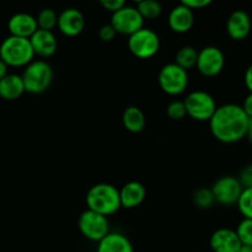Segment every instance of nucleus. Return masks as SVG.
<instances>
[{"mask_svg": "<svg viewBox=\"0 0 252 252\" xmlns=\"http://www.w3.org/2000/svg\"><path fill=\"white\" fill-rule=\"evenodd\" d=\"M100 4L103 9L112 12V14H115L116 11H118L123 6H126V2L123 0H101Z\"/></svg>", "mask_w": 252, "mask_h": 252, "instance_id": "obj_31", "label": "nucleus"}, {"mask_svg": "<svg viewBox=\"0 0 252 252\" xmlns=\"http://www.w3.org/2000/svg\"><path fill=\"white\" fill-rule=\"evenodd\" d=\"M135 7L144 20L157 19L162 12L161 4L157 0H143V1L138 2Z\"/></svg>", "mask_w": 252, "mask_h": 252, "instance_id": "obj_23", "label": "nucleus"}, {"mask_svg": "<svg viewBox=\"0 0 252 252\" xmlns=\"http://www.w3.org/2000/svg\"><path fill=\"white\" fill-rule=\"evenodd\" d=\"M225 64V57L220 48L216 46H207L198 52L196 68L207 78H213L221 73Z\"/></svg>", "mask_w": 252, "mask_h": 252, "instance_id": "obj_11", "label": "nucleus"}, {"mask_svg": "<svg viewBox=\"0 0 252 252\" xmlns=\"http://www.w3.org/2000/svg\"><path fill=\"white\" fill-rule=\"evenodd\" d=\"M147 191L144 185L138 181H130L120 189L121 207L126 209H133L144 202Z\"/></svg>", "mask_w": 252, "mask_h": 252, "instance_id": "obj_18", "label": "nucleus"}, {"mask_svg": "<svg viewBox=\"0 0 252 252\" xmlns=\"http://www.w3.org/2000/svg\"><path fill=\"white\" fill-rule=\"evenodd\" d=\"M184 103L187 116L199 122H209L218 107L213 96L202 90L189 93L184 100Z\"/></svg>", "mask_w": 252, "mask_h": 252, "instance_id": "obj_5", "label": "nucleus"}, {"mask_svg": "<svg viewBox=\"0 0 252 252\" xmlns=\"http://www.w3.org/2000/svg\"><path fill=\"white\" fill-rule=\"evenodd\" d=\"M57 27L59 31L68 37H75L85 29V19L80 10L75 7H68L58 15Z\"/></svg>", "mask_w": 252, "mask_h": 252, "instance_id": "obj_12", "label": "nucleus"}, {"mask_svg": "<svg viewBox=\"0 0 252 252\" xmlns=\"http://www.w3.org/2000/svg\"><path fill=\"white\" fill-rule=\"evenodd\" d=\"M193 203L197 208L199 209H209L216 201H214V196L212 193L211 189H198L194 191L193 193Z\"/></svg>", "mask_w": 252, "mask_h": 252, "instance_id": "obj_25", "label": "nucleus"}, {"mask_svg": "<svg viewBox=\"0 0 252 252\" xmlns=\"http://www.w3.org/2000/svg\"><path fill=\"white\" fill-rule=\"evenodd\" d=\"M111 25L117 33L129 37L144 27V19L139 14L137 7L126 5L122 9L112 14Z\"/></svg>", "mask_w": 252, "mask_h": 252, "instance_id": "obj_9", "label": "nucleus"}, {"mask_svg": "<svg viewBox=\"0 0 252 252\" xmlns=\"http://www.w3.org/2000/svg\"><path fill=\"white\" fill-rule=\"evenodd\" d=\"M24 93L25 86L21 75L7 73L0 80V97L4 98V100H16Z\"/></svg>", "mask_w": 252, "mask_h": 252, "instance_id": "obj_20", "label": "nucleus"}, {"mask_svg": "<svg viewBox=\"0 0 252 252\" xmlns=\"http://www.w3.org/2000/svg\"><path fill=\"white\" fill-rule=\"evenodd\" d=\"M181 4L193 11V10H198L202 9V7L208 6V5L212 4V1L211 0H184V1H181Z\"/></svg>", "mask_w": 252, "mask_h": 252, "instance_id": "obj_32", "label": "nucleus"}, {"mask_svg": "<svg viewBox=\"0 0 252 252\" xmlns=\"http://www.w3.org/2000/svg\"><path fill=\"white\" fill-rule=\"evenodd\" d=\"M211 189L214 196V201L217 203L230 207L234 204H238L244 189L239 182L238 177L228 175V176H223L217 180Z\"/></svg>", "mask_w": 252, "mask_h": 252, "instance_id": "obj_10", "label": "nucleus"}, {"mask_svg": "<svg viewBox=\"0 0 252 252\" xmlns=\"http://www.w3.org/2000/svg\"><path fill=\"white\" fill-rule=\"evenodd\" d=\"M96 252H134L132 243L121 233H108L97 243Z\"/></svg>", "mask_w": 252, "mask_h": 252, "instance_id": "obj_19", "label": "nucleus"}, {"mask_svg": "<svg viewBox=\"0 0 252 252\" xmlns=\"http://www.w3.org/2000/svg\"><path fill=\"white\" fill-rule=\"evenodd\" d=\"M10 36L29 38L38 30L36 17L26 12H19L10 17L7 22Z\"/></svg>", "mask_w": 252, "mask_h": 252, "instance_id": "obj_15", "label": "nucleus"}, {"mask_svg": "<svg viewBox=\"0 0 252 252\" xmlns=\"http://www.w3.org/2000/svg\"><path fill=\"white\" fill-rule=\"evenodd\" d=\"M122 123L130 133H139L145 128V115L137 106H129L122 115Z\"/></svg>", "mask_w": 252, "mask_h": 252, "instance_id": "obj_21", "label": "nucleus"}, {"mask_svg": "<svg viewBox=\"0 0 252 252\" xmlns=\"http://www.w3.org/2000/svg\"><path fill=\"white\" fill-rule=\"evenodd\" d=\"M239 252H252V246H249V245H241L240 250Z\"/></svg>", "mask_w": 252, "mask_h": 252, "instance_id": "obj_37", "label": "nucleus"}, {"mask_svg": "<svg viewBox=\"0 0 252 252\" xmlns=\"http://www.w3.org/2000/svg\"><path fill=\"white\" fill-rule=\"evenodd\" d=\"M241 107H243L244 112L246 113V116H248L250 120H252V94L251 93L246 96L243 105H241Z\"/></svg>", "mask_w": 252, "mask_h": 252, "instance_id": "obj_33", "label": "nucleus"}, {"mask_svg": "<svg viewBox=\"0 0 252 252\" xmlns=\"http://www.w3.org/2000/svg\"><path fill=\"white\" fill-rule=\"evenodd\" d=\"M249 139V142L252 144V120H250V122H249V127H248V132H246V137Z\"/></svg>", "mask_w": 252, "mask_h": 252, "instance_id": "obj_36", "label": "nucleus"}, {"mask_svg": "<svg viewBox=\"0 0 252 252\" xmlns=\"http://www.w3.org/2000/svg\"><path fill=\"white\" fill-rule=\"evenodd\" d=\"M116 34H117V32H116V30L113 29L111 24L103 25V26H101V29L98 30V37H100L101 41L103 42L113 41Z\"/></svg>", "mask_w": 252, "mask_h": 252, "instance_id": "obj_30", "label": "nucleus"}, {"mask_svg": "<svg viewBox=\"0 0 252 252\" xmlns=\"http://www.w3.org/2000/svg\"><path fill=\"white\" fill-rule=\"evenodd\" d=\"M244 81H245V85L248 88V90L252 94V64L249 65V68L246 69L245 76H244Z\"/></svg>", "mask_w": 252, "mask_h": 252, "instance_id": "obj_34", "label": "nucleus"}, {"mask_svg": "<svg viewBox=\"0 0 252 252\" xmlns=\"http://www.w3.org/2000/svg\"><path fill=\"white\" fill-rule=\"evenodd\" d=\"M209 246L213 252H239L241 243L235 230L221 228L214 231L209 239Z\"/></svg>", "mask_w": 252, "mask_h": 252, "instance_id": "obj_13", "label": "nucleus"}, {"mask_svg": "<svg viewBox=\"0 0 252 252\" xmlns=\"http://www.w3.org/2000/svg\"><path fill=\"white\" fill-rule=\"evenodd\" d=\"M239 182L243 186V189H249L252 187V164L246 165L243 170L240 171L238 177Z\"/></svg>", "mask_w": 252, "mask_h": 252, "instance_id": "obj_29", "label": "nucleus"}, {"mask_svg": "<svg viewBox=\"0 0 252 252\" xmlns=\"http://www.w3.org/2000/svg\"><path fill=\"white\" fill-rule=\"evenodd\" d=\"M36 21L39 30L52 31L58 24V14L56 12V10L51 9V7H46V9L39 11V14L36 17Z\"/></svg>", "mask_w": 252, "mask_h": 252, "instance_id": "obj_24", "label": "nucleus"}, {"mask_svg": "<svg viewBox=\"0 0 252 252\" xmlns=\"http://www.w3.org/2000/svg\"><path fill=\"white\" fill-rule=\"evenodd\" d=\"M166 113L169 118L174 121H181L187 116L186 107H185L184 101H172L169 103L166 108Z\"/></svg>", "mask_w": 252, "mask_h": 252, "instance_id": "obj_28", "label": "nucleus"}, {"mask_svg": "<svg viewBox=\"0 0 252 252\" xmlns=\"http://www.w3.org/2000/svg\"><path fill=\"white\" fill-rule=\"evenodd\" d=\"M241 245L252 246V219L244 218L235 230Z\"/></svg>", "mask_w": 252, "mask_h": 252, "instance_id": "obj_27", "label": "nucleus"}, {"mask_svg": "<svg viewBox=\"0 0 252 252\" xmlns=\"http://www.w3.org/2000/svg\"><path fill=\"white\" fill-rule=\"evenodd\" d=\"M78 225L83 236H85L88 240L96 241V243L102 240L110 233V223H108L107 217L101 216L90 209H86L80 214Z\"/></svg>", "mask_w": 252, "mask_h": 252, "instance_id": "obj_8", "label": "nucleus"}, {"mask_svg": "<svg viewBox=\"0 0 252 252\" xmlns=\"http://www.w3.org/2000/svg\"><path fill=\"white\" fill-rule=\"evenodd\" d=\"M21 78L26 93L42 94L51 86L53 69L46 61H32L29 65L25 66Z\"/></svg>", "mask_w": 252, "mask_h": 252, "instance_id": "obj_4", "label": "nucleus"}, {"mask_svg": "<svg viewBox=\"0 0 252 252\" xmlns=\"http://www.w3.org/2000/svg\"><path fill=\"white\" fill-rule=\"evenodd\" d=\"M158 79L161 90L171 96L181 95L189 86V74L175 63H169L162 66Z\"/></svg>", "mask_w": 252, "mask_h": 252, "instance_id": "obj_7", "label": "nucleus"}, {"mask_svg": "<svg viewBox=\"0 0 252 252\" xmlns=\"http://www.w3.org/2000/svg\"><path fill=\"white\" fill-rule=\"evenodd\" d=\"M250 118L236 103H225L217 107L209 120V128L217 140L224 144L240 142L246 137Z\"/></svg>", "mask_w": 252, "mask_h": 252, "instance_id": "obj_1", "label": "nucleus"}, {"mask_svg": "<svg viewBox=\"0 0 252 252\" xmlns=\"http://www.w3.org/2000/svg\"><path fill=\"white\" fill-rule=\"evenodd\" d=\"M128 48L130 53L139 59H148L159 52L160 38L153 30L143 27L128 38Z\"/></svg>", "mask_w": 252, "mask_h": 252, "instance_id": "obj_6", "label": "nucleus"}, {"mask_svg": "<svg viewBox=\"0 0 252 252\" xmlns=\"http://www.w3.org/2000/svg\"><path fill=\"white\" fill-rule=\"evenodd\" d=\"M30 42H31L34 56H38L41 58L52 57L57 52V47H58V42L53 32L39 29L30 37Z\"/></svg>", "mask_w": 252, "mask_h": 252, "instance_id": "obj_16", "label": "nucleus"}, {"mask_svg": "<svg viewBox=\"0 0 252 252\" xmlns=\"http://www.w3.org/2000/svg\"><path fill=\"white\" fill-rule=\"evenodd\" d=\"M33 49L29 38L9 36L0 44V59L7 66H26L33 61Z\"/></svg>", "mask_w": 252, "mask_h": 252, "instance_id": "obj_3", "label": "nucleus"}, {"mask_svg": "<svg viewBox=\"0 0 252 252\" xmlns=\"http://www.w3.org/2000/svg\"><path fill=\"white\" fill-rule=\"evenodd\" d=\"M197 58H198V52L196 51V48L191 46H185L180 48L179 52L176 53L175 64H177V65L181 66L182 69L187 71L189 69L196 66Z\"/></svg>", "mask_w": 252, "mask_h": 252, "instance_id": "obj_22", "label": "nucleus"}, {"mask_svg": "<svg viewBox=\"0 0 252 252\" xmlns=\"http://www.w3.org/2000/svg\"><path fill=\"white\" fill-rule=\"evenodd\" d=\"M226 32L234 41H243L251 32V17L244 10L231 12L226 21Z\"/></svg>", "mask_w": 252, "mask_h": 252, "instance_id": "obj_14", "label": "nucleus"}, {"mask_svg": "<svg viewBox=\"0 0 252 252\" xmlns=\"http://www.w3.org/2000/svg\"><path fill=\"white\" fill-rule=\"evenodd\" d=\"M86 206L101 216H112L121 208L120 189L110 184H97L86 193Z\"/></svg>", "mask_w": 252, "mask_h": 252, "instance_id": "obj_2", "label": "nucleus"}, {"mask_svg": "<svg viewBox=\"0 0 252 252\" xmlns=\"http://www.w3.org/2000/svg\"><path fill=\"white\" fill-rule=\"evenodd\" d=\"M170 29L176 33H186L192 29L194 24V14L192 10L180 2L177 6L170 11L167 17Z\"/></svg>", "mask_w": 252, "mask_h": 252, "instance_id": "obj_17", "label": "nucleus"}, {"mask_svg": "<svg viewBox=\"0 0 252 252\" xmlns=\"http://www.w3.org/2000/svg\"><path fill=\"white\" fill-rule=\"evenodd\" d=\"M236 206L244 218L252 219V187L243 189Z\"/></svg>", "mask_w": 252, "mask_h": 252, "instance_id": "obj_26", "label": "nucleus"}, {"mask_svg": "<svg viewBox=\"0 0 252 252\" xmlns=\"http://www.w3.org/2000/svg\"><path fill=\"white\" fill-rule=\"evenodd\" d=\"M7 68H9V66L0 59V80L7 74Z\"/></svg>", "mask_w": 252, "mask_h": 252, "instance_id": "obj_35", "label": "nucleus"}]
</instances>
